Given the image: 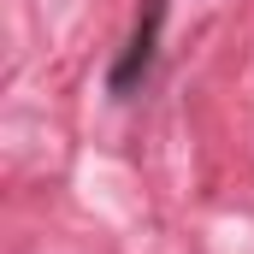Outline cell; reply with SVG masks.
<instances>
[{"label":"cell","mask_w":254,"mask_h":254,"mask_svg":"<svg viewBox=\"0 0 254 254\" xmlns=\"http://www.w3.org/2000/svg\"><path fill=\"white\" fill-rule=\"evenodd\" d=\"M160 12H166V0H148V24L136 30V42H130V60L119 65V77H113L119 89H130V77L148 65V54H154V30H160Z\"/></svg>","instance_id":"6da1fadb"}]
</instances>
